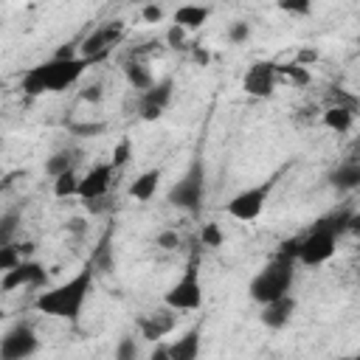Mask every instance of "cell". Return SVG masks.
I'll return each instance as SVG.
<instances>
[{"instance_id": "cell-1", "label": "cell", "mask_w": 360, "mask_h": 360, "mask_svg": "<svg viewBox=\"0 0 360 360\" xmlns=\"http://www.w3.org/2000/svg\"><path fill=\"white\" fill-rule=\"evenodd\" d=\"M90 290H93V270L84 267L79 270L73 278L45 290L37 295L34 307L45 315H53V318H68V321H76L90 298Z\"/></svg>"}, {"instance_id": "cell-2", "label": "cell", "mask_w": 360, "mask_h": 360, "mask_svg": "<svg viewBox=\"0 0 360 360\" xmlns=\"http://www.w3.org/2000/svg\"><path fill=\"white\" fill-rule=\"evenodd\" d=\"M90 68L87 59L73 56V59H48L22 76V93L28 96H42V93H59L68 90L82 79V73Z\"/></svg>"}, {"instance_id": "cell-3", "label": "cell", "mask_w": 360, "mask_h": 360, "mask_svg": "<svg viewBox=\"0 0 360 360\" xmlns=\"http://www.w3.org/2000/svg\"><path fill=\"white\" fill-rule=\"evenodd\" d=\"M346 222H354V219L349 214H340V217H332V219H321L304 239H298L295 259L301 264H307V267H318L326 259H332L335 248H338V233L343 231Z\"/></svg>"}, {"instance_id": "cell-4", "label": "cell", "mask_w": 360, "mask_h": 360, "mask_svg": "<svg viewBox=\"0 0 360 360\" xmlns=\"http://www.w3.org/2000/svg\"><path fill=\"white\" fill-rule=\"evenodd\" d=\"M292 264H295V259L278 250V256L270 259V262L250 278V287H248L250 298L264 307V304H270V301H278V298L290 295V287H292Z\"/></svg>"}, {"instance_id": "cell-5", "label": "cell", "mask_w": 360, "mask_h": 360, "mask_svg": "<svg viewBox=\"0 0 360 360\" xmlns=\"http://www.w3.org/2000/svg\"><path fill=\"white\" fill-rule=\"evenodd\" d=\"M163 304L174 312H191L202 307V281H200V267L197 259H191L186 264V273L166 290Z\"/></svg>"}, {"instance_id": "cell-6", "label": "cell", "mask_w": 360, "mask_h": 360, "mask_svg": "<svg viewBox=\"0 0 360 360\" xmlns=\"http://www.w3.org/2000/svg\"><path fill=\"white\" fill-rule=\"evenodd\" d=\"M202 197H205V169L200 160H194L188 166V172L172 186L169 191V202L174 208H183V211H197L202 205Z\"/></svg>"}, {"instance_id": "cell-7", "label": "cell", "mask_w": 360, "mask_h": 360, "mask_svg": "<svg viewBox=\"0 0 360 360\" xmlns=\"http://www.w3.org/2000/svg\"><path fill=\"white\" fill-rule=\"evenodd\" d=\"M270 191H273V180H267L262 186H250V188L239 191L236 197H231V202L225 205V211L233 219H239V222H253L264 211V202H267Z\"/></svg>"}, {"instance_id": "cell-8", "label": "cell", "mask_w": 360, "mask_h": 360, "mask_svg": "<svg viewBox=\"0 0 360 360\" xmlns=\"http://www.w3.org/2000/svg\"><path fill=\"white\" fill-rule=\"evenodd\" d=\"M39 349V338L31 323H14L0 338V360H28Z\"/></svg>"}, {"instance_id": "cell-9", "label": "cell", "mask_w": 360, "mask_h": 360, "mask_svg": "<svg viewBox=\"0 0 360 360\" xmlns=\"http://www.w3.org/2000/svg\"><path fill=\"white\" fill-rule=\"evenodd\" d=\"M121 31H124V22H121V20H112V22L98 25L96 31H90V34L82 39V45H79V56L87 59L90 65L98 62V59H104V56L112 51V45L121 39Z\"/></svg>"}, {"instance_id": "cell-10", "label": "cell", "mask_w": 360, "mask_h": 360, "mask_svg": "<svg viewBox=\"0 0 360 360\" xmlns=\"http://www.w3.org/2000/svg\"><path fill=\"white\" fill-rule=\"evenodd\" d=\"M276 82H278V62H256L248 68L242 87L253 98H270L276 90Z\"/></svg>"}, {"instance_id": "cell-11", "label": "cell", "mask_w": 360, "mask_h": 360, "mask_svg": "<svg viewBox=\"0 0 360 360\" xmlns=\"http://www.w3.org/2000/svg\"><path fill=\"white\" fill-rule=\"evenodd\" d=\"M45 278H48V276H45V267H42L39 262H34V259H22L17 267H11L8 273L0 276V287H3L6 292L20 290V287H42Z\"/></svg>"}, {"instance_id": "cell-12", "label": "cell", "mask_w": 360, "mask_h": 360, "mask_svg": "<svg viewBox=\"0 0 360 360\" xmlns=\"http://www.w3.org/2000/svg\"><path fill=\"white\" fill-rule=\"evenodd\" d=\"M112 166L110 163H96L84 177H79V197L84 200V202H96V200H101L107 191H110V186H112Z\"/></svg>"}, {"instance_id": "cell-13", "label": "cell", "mask_w": 360, "mask_h": 360, "mask_svg": "<svg viewBox=\"0 0 360 360\" xmlns=\"http://www.w3.org/2000/svg\"><path fill=\"white\" fill-rule=\"evenodd\" d=\"M172 87H174L172 79H163V82H155L146 93H141L138 110H141V118L143 121H158L163 115V110L172 101Z\"/></svg>"}, {"instance_id": "cell-14", "label": "cell", "mask_w": 360, "mask_h": 360, "mask_svg": "<svg viewBox=\"0 0 360 360\" xmlns=\"http://www.w3.org/2000/svg\"><path fill=\"white\" fill-rule=\"evenodd\" d=\"M166 349H169V357L172 360H197L200 357V349H202V332H200V326L183 332L177 340L166 343Z\"/></svg>"}, {"instance_id": "cell-15", "label": "cell", "mask_w": 360, "mask_h": 360, "mask_svg": "<svg viewBox=\"0 0 360 360\" xmlns=\"http://www.w3.org/2000/svg\"><path fill=\"white\" fill-rule=\"evenodd\" d=\"M292 312H295V298L292 295H284V298L270 301V304L262 307V323L267 329H281V326L290 323Z\"/></svg>"}, {"instance_id": "cell-16", "label": "cell", "mask_w": 360, "mask_h": 360, "mask_svg": "<svg viewBox=\"0 0 360 360\" xmlns=\"http://www.w3.org/2000/svg\"><path fill=\"white\" fill-rule=\"evenodd\" d=\"M138 329H141L143 340H152V343H155V340H160L166 332L174 329V318L166 315V312H152V315L138 318Z\"/></svg>"}, {"instance_id": "cell-17", "label": "cell", "mask_w": 360, "mask_h": 360, "mask_svg": "<svg viewBox=\"0 0 360 360\" xmlns=\"http://www.w3.org/2000/svg\"><path fill=\"white\" fill-rule=\"evenodd\" d=\"M352 124H354V107L332 104V107H326V110H323V127H326V129H332V132L343 135V132H349V129H352Z\"/></svg>"}, {"instance_id": "cell-18", "label": "cell", "mask_w": 360, "mask_h": 360, "mask_svg": "<svg viewBox=\"0 0 360 360\" xmlns=\"http://www.w3.org/2000/svg\"><path fill=\"white\" fill-rule=\"evenodd\" d=\"M158 186H160V169H146L129 183V197L146 202V200H152L158 194Z\"/></svg>"}, {"instance_id": "cell-19", "label": "cell", "mask_w": 360, "mask_h": 360, "mask_svg": "<svg viewBox=\"0 0 360 360\" xmlns=\"http://www.w3.org/2000/svg\"><path fill=\"white\" fill-rule=\"evenodd\" d=\"M329 180H332V186H335L338 191H352V188H357V186H360V163H357V160L340 163V166L329 174Z\"/></svg>"}, {"instance_id": "cell-20", "label": "cell", "mask_w": 360, "mask_h": 360, "mask_svg": "<svg viewBox=\"0 0 360 360\" xmlns=\"http://www.w3.org/2000/svg\"><path fill=\"white\" fill-rule=\"evenodd\" d=\"M205 20H208V8L205 6H180L174 11V25H180L183 31H197Z\"/></svg>"}, {"instance_id": "cell-21", "label": "cell", "mask_w": 360, "mask_h": 360, "mask_svg": "<svg viewBox=\"0 0 360 360\" xmlns=\"http://www.w3.org/2000/svg\"><path fill=\"white\" fill-rule=\"evenodd\" d=\"M110 242H112V236H110V233H104V236H101V242L96 245V250H93L90 262H87V267H90L93 273H107V270H112L115 259H112V248H110Z\"/></svg>"}, {"instance_id": "cell-22", "label": "cell", "mask_w": 360, "mask_h": 360, "mask_svg": "<svg viewBox=\"0 0 360 360\" xmlns=\"http://www.w3.org/2000/svg\"><path fill=\"white\" fill-rule=\"evenodd\" d=\"M76 160H79V152H76V149H59V152H53V155L45 160V172H48L51 177H59V174H65V172H73Z\"/></svg>"}, {"instance_id": "cell-23", "label": "cell", "mask_w": 360, "mask_h": 360, "mask_svg": "<svg viewBox=\"0 0 360 360\" xmlns=\"http://www.w3.org/2000/svg\"><path fill=\"white\" fill-rule=\"evenodd\" d=\"M124 73H127V82H129L135 90H141V93H146V90L155 84V76H152V70H149L143 62H127V65H124Z\"/></svg>"}, {"instance_id": "cell-24", "label": "cell", "mask_w": 360, "mask_h": 360, "mask_svg": "<svg viewBox=\"0 0 360 360\" xmlns=\"http://www.w3.org/2000/svg\"><path fill=\"white\" fill-rule=\"evenodd\" d=\"M31 248H34L31 242H22V245H17V242H14V245H3V248H0V276L8 273L11 267H17V264L25 259V253H31Z\"/></svg>"}, {"instance_id": "cell-25", "label": "cell", "mask_w": 360, "mask_h": 360, "mask_svg": "<svg viewBox=\"0 0 360 360\" xmlns=\"http://www.w3.org/2000/svg\"><path fill=\"white\" fill-rule=\"evenodd\" d=\"M17 231H20V211H3L0 214V248L14 245Z\"/></svg>"}, {"instance_id": "cell-26", "label": "cell", "mask_w": 360, "mask_h": 360, "mask_svg": "<svg viewBox=\"0 0 360 360\" xmlns=\"http://www.w3.org/2000/svg\"><path fill=\"white\" fill-rule=\"evenodd\" d=\"M79 191V174L76 172H65V174H59V177H53V194L56 197H73Z\"/></svg>"}, {"instance_id": "cell-27", "label": "cell", "mask_w": 360, "mask_h": 360, "mask_svg": "<svg viewBox=\"0 0 360 360\" xmlns=\"http://www.w3.org/2000/svg\"><path fill=\"white\" fill-rule=\"evenodd\" d=\"M141 357V346L132 335H124L115 346V360H138Z\"/></svg>"}, {"instance_id": "cell-28", "label": "cell", "mask_w": 360, "mask_h": 360, "mask_svg": "<svg viewBox=\"0 0 360 360\" xmlns=\"http://www.w3.org/2000/svg\"><path fill=\"white\" fill-rule=\"evenodd\" d=\"M129 158H132V143H129V138H121V141L112 146L110 166H112V169H121V166H127V163H129Z\"/></svg>"}, {"instance_id": "cell-29", "label": "cell", "mask_w": 360, "mask_h": 360, "mask_svg": "<svg viewBox=\"0 0 360 360\" xmlns=\"http://www.w3.org/2000/svg\"><path fill=\"white\" fill-rule=\"evenodd\" d=\"M278 76H287V79H292L295 84H309V70L307 68H301V65H278Z\"/></svg>"}, {"instance_id": "cell-30", "label": "cell", "mask_w": 360, "mask_h": 360, "mask_svg": "<svg viewBox=\"0 0 360 360\" xmlns=\"http://www.w3.org/2000/svg\"><path fill=\"white\" fill-rule=\"evenodd\" d=\"M200 239H202L205 248H219V245H222V231H219V225H217V222H205L202 231H200Z\"/></svg>"}, {"instance_id": "cell-31", "label": "cell", "mask_w": 360, "mask_h": 360, "mask_svg": "<svg viewBox=\"0 0 360 360\" xmlns=\"http://www.w3.org/2000/svg\"><path fill=\"white\" fill-rule=\"evenodd\" d=\"M248 37H250V25H248L245 20H236V22H231V25H228V39H231L233 45L248 42Z\"/></svg>"}, {"instance_id": "cell-32", "label": "cell", "mask_w": 360, "mask_h": 360, "mask_svg": "<svg viewBox=\"0 0 360 360\" xmlns=\"http://www.w3.org/2000/svg\"><path fill=\"white\" fill-rule=\"evenodd\" d=\"M155 245L163 248V250H177V248H180V233L166 228V231H160V233L155 236Z\"/></svg>"}, {"instance_id": "cell-33", "label": "cell", "mask_w": 360, "mask_h": 360, "mask_svg": "<svg viewBox=\"0 0 360 360\" xmlns=\"http://www.w3.org/2000/svg\"><path fill=\"white\" fill-rule=\"evenodd\" d=\"M278 8H284V11H290V14H309L312 11V3H307V0H284V3H278Z\"/></svg>"}, {"instance_id": "cell-34", "label": "cell", "mask_w": 360, "mask_h": 360, "mask_svg": "<svg viewBox=\"0 0 360 360\" xmlns=\"http://www.w3.org/2000/svg\"><path fill=\"white\" fill-rule=\"evenodd\" d=\"M186 34H188V31H183L180 25H174V22H172V25H169V31H166V42H169L172 48H180V45H186Z\"/></svg>"}, {"instance_id": "cell-35", "label": "cell", "mask_w": 360, "mask_h": 360, "mask_svg": "<svg viewBox=\"0 0 360 360\" xmlns=\"http://www.w3.org/2000/svg\"><path fill=\"white\" fill-rule=\"evenodd\" d=\"M101 96H104L101 84H87V87H82V93H79V98H82V101H90V104H98Z\"/></svg>"}, {"instance_id": "cell-36", "label": "cell", "mask_w": 360, "mask_h": 360, "mask_svg": "<svg viewBox=\"0 0 360 360\" xmlns=\"http://www.w3.org/2000/svg\"><path fill=\"white\" fill-rule=\"evenodd\" d=\"M70 129H73L76 135H98V132H104V124H101V121H93V124L84 121V124H73Z\"/></svg>"}, {"instance_id": "cell-37", "label": "cell", "mask_w": 360, "mask_h": 360, "mask_svg": "<svg viewBox=\"0 0 360 360\" xmlns=\"http://www.w3.org/2000/svg\"><path fill=\"white\" fill-rule=\"evenodd\" d=\"M141 14H143V20H146V22H160V20H163V8H160V6H155V3H152V6H143V8H141Z\"/></svg>"}, {"instance_id": "cell-38", "label": "cell", "mask_w": 360, "mask_h": 360, "mask_svg": "<svg viewBox=\"0 0 360 360\" xmlns=\"http://www.w3.org/2000/svg\"><path fill=\"white\" fill-rule=\"evenodd\" d=\"M318 59V51H312V48H304V51H298V59H295V65H307V62H315Z\"/></svg>"}, {"instance_id": "cell-39", "label": "cell", "mask_w": 360, "mask_h": 360, "mask_svg": "<svg viewBox=\"0 0 360 360\" xmlns=\"http://www.w3.org/2000/svg\"><path fill=\"white\" fill-rule=\"evenodd\" d=\"M149 360H172V357H169V349H166V343H160V340H158V346L149 352Z\"/></svg>"}, {"instance_id": "cell-40", "label": "cell", "mask_w": 360, "mask_h": 360, "mask_svg": "<svg viewBox=\"0 0 360 360\" xmlns=\"http://www.w3.org/2000/svg\"><path fill=\"white\" fill-rule=\"evenodd\" d=\"M84 225H87V222L76 217V219H70V222H68V231H70V233H76V236H82V233H84Z\"/></svg>"}, {"instance_id": "cell-41", "label": "cell", "mask_w": 360, "mask_h": 360, "mask_svg": "<svg viewBox=\"0 0 360 360\" xmlns=\"http://www.w3.org/2000/svg\"><path fill=\"white\" fill-rule=\"evenodd\" d=\"M194 62L205 65V62H208V51H202V48H194Z\"/></svg>"}]
</instances>
